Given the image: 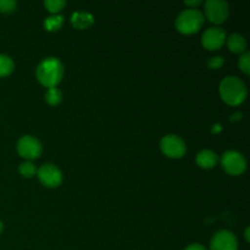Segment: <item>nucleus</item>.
I'll return each instance as SVG.
<instances>
[{"mask_svg": "<svg viewBox=\"0 0 250 250\" xmlns=\"http://www.w3.org/2000/svg\"><path fill=\"white\" fill-rule=\"evenodd\" d=\"M36 76L39 83L48 89L56 87L63 76L62 62L54 56L43 59L37 67Z\"/></svg>", "mask_w": 250, "mask_h": 250, "instance_id": "nucleus-1", "label": "nucleus"}, {"mask_svg": "<svg viewBox=\"0 0 250 250\" xmlns=\"http://www.w3.org/2000/svg\"><path fill=\"white\" fill-rule=\"evenodd\" d=\"M219 92L221 99L226 104L237 106L246 100L248 90L241 78L236 77V76H227L220 83Z\"/></svg>", "mask_w": 250, "mask_h": 250, "instance_id": "nucleus-2", "label": "nucleus"}, {"mask_svg": "<svg viewBox=\"0 0 250 250\" xmlns=\"http://www.w3.org/2000/svg\"><path fill=\"white\" fill-rule=\"evenodd\" d=\"M204 14L197 7L183 10L176 19V28L183 34L197 33L204 24Z\"/></svg>", "mask_w": 250, "mask_h": 250, "instance_id": "nucleus-3", "label": "nucleus"}, {"mask_svg": "<svg viewBox=\"0 0 250 250\" xmlns=\"http://www.w3.org/2000/svg\"><path fill=\"white\" fill-rule=\"evenodd\" d=\"M205 15L210 22L215 24H221L229 19V5L225 0H208L204 6Z\"/></svg>", "mask_w": 250, "mask_h": 250, "instance_id": "nucleus-4", "label": "nucleus"}, {"mask_svg": "<svg viewBox=\"0 0 250 250\" xmlns=\"http://www.w3.org/2000/svg\"><path fill=\"white\" fill-rule=\"evenodd\" d=\"M221 165L227 173L232 176H238L246 171L247 159L239 151L227 150L222 155Z\"/></svg>", "mask_w": 250, "mask_h": 250, "instance_id": "nucleus-5", "label": "nucleus"}, {"mask_svg": "<svg viewBox=\"0 0 250 250\" xmlns=\"http://www.w3.org/2000/svg\"><path fill=\"white\" fill-rule=\"evenodd\" d=\"M160 148L163 153L171 159L182 158L187 150L185 141L177 134H167L164 137L160 142Z\"/></svg>", "mask_w": 250, "mask_h": 250, "instance_id": "nucleus-6", "label": "nucleus"}, {"mask_svg": "<svg viewBox=\"0 0 250 250\" xmlns=\"http://www.w3.org/2000/svg\"><path fill=\"white\" fill-rule=\"evenodd\" d=\"M17 153L26 160H34L39 158L42 154V144L36 137L33 136H22L17 142Z\"/></svg>", "mask_w": 250, "mask_h": 250, "instance_id": "nucleus-7", "label": "nucleus"}, {"mask_svg": "<svg viewBox=\"0 0 250 250\" xmlns=\"http://www.w3.org/2000/svg\"><path fill=\"white\" fill-rule=\"evenodd\" d=\"M37 176L43 186L48 188H56L62 182V172L54 164H44L37 170Z\"/></svg>", "mask_w": 250, "mask_h": 250, "instance_id": "nucleus-8", "label": "nucleus"}, {"mask_svg": "<svg viewBox=\"0 0 250 250\" xmlns=\"http://www.w3.org/2000/svg\"><path fill=\"white\" fill-rule=\"evenodd\" d=\"M226 32L221 27H210L203 33L202 44L208 50H217L226 43Z\"/></svg>", "mask_w": 250, "mask_h": 250, "instance_id": "nucleus-9", "label": "nucleus"}, {"mask_svg": "<svg viewBox=\"0 0 250 250\" xmlns=\"http://www.w3.org/2000/svg\"><path fill=\"white\" fill-rule=\"evenodd\" d=\"M210 250H238V241L231 231L221 229L211 238Z\"/></svg>", "mask_w": 250, "mask_h": 250, "instance_id": "nucleus-10", "label": "nucleus"}, {"mask_svg": "<svg viewBox=\"0 0 250 250\" xmlns=\"http://www.w3.org/2000/svg\"><path fill=\"white\" fill-rule=\"evenodd\" d=\"M195 160L202 168H212L219 163V155L210 149H204L197 154Z\"/></svg>", "mask_w": 250, "mask_h": 250, "instance_id": "nucleus-11", "label": "nucleus"}, {"mask_svg": "<svg viewBox=\"0 0 250 250\" xmlns=\"http://www.w3.org/2000/svg\"><path fill=\"white\" fill-rule=\"evenodd\" d=\"M71 23L75 28L84 29L94 23V16L89 12L77 11L71 15Z\"/></svg>", "mask_w": 250, "mask_h": 250, "instance_id": "nucleus-12", "label": "nucleus"}, {"mask_svg": "<svg viewBox=\"0 0 250 250\" xmlns=\"http://www.w3.org/2000/svg\"><path fill=\"white\" fill-rule=\"evenodd\" d=\"M227 46L234 54H243L247 51V41L242 34L233 33L226 39Z\"/></svg>", "mask_w": 250, "mask_h": 250, "instance_id": "nucleus-13", "label": "nucleus"}, {"mask_svg": "<svg viewBox=\"0 0 250 250\" xmlns=\"http://www.w3.org/2000/svg\"><path fill=\"white\" fill-rule=\"evenodd\" d=\"M63 19L62 15H51V16L46 17L45 21H44V27H45L46 31L49 32H54V31H58L62 27Z\"/></svg>", "mask_w": 250, "mask_h": 250, "instance_id": "nucleus-14", "label": "nucleus"}, {"mask_svg": "<svg viewBox=\"0 0 250 250\" xmlns=\"http://www.w3.org/2000/svg\"><path fill=\"white\" fill-rule=\"evenodd\" d=\"M15 68L14 60L6 54H0V77H5L12 73Z\"/></svg>", "mask_w": 250, "mask_h": 250, "instance_id": "nucleus-15", "label": "nucleus"}, {"mask_svg": "<svg viewBox=\"0 0 250 250\" xmlns=\"http://www.w3.org/2000/svg\"><path fill=\"white\" fill-rule=\"evenodd\" d=\"M45 100L49 105H58L62 100V93L56 87L49 88L45 93Z\"/></svg>", "mask_w": 250, "mask_h": 250, "instance_id": "nucleus-16", "label": "nucleus"}, {"mask_svg": "<svg viewBox=\"0 0 250 250\" xmlns=\"http://www.w3.org/2000/svg\"><path fill=\"white\" fill-rule=\"evenodd\" d=\"M19 172L21 173L23 177L31 178L37 173V168L31 161H24V163H22L21 165L19 166Z\"/></svg>", "mask_w": 250, "mask_h": 250, "instance_id": "nucleus-17", "label": "nucleus"}, {"mask_svg": "<svg viewBox=\"0 0 250 250\" xmlns=\"http://www.w3.org/2000/svg\"><path fill=\"white\" fill-rule=\"evenodd\" d=\"M44 5L49 11L53 12L54 15H58V12H60L66 5V1H63V0H45Z\"/></svg>", "mask_w": 250, "mask_h": 250, "instance_id": "nucleus-18", "label": "nucleus"}, {"mask_svg": "<svg viewBox=\"0 0 250 250\" xmlns=\"http://www.w3.org/2000/svg\"><path fill=\"white\" fill-rule=\"evenodd\" d=\"M238 66L241 68V71H243L246 75H249L250 73V53L249 51H246L241 55L238 60Z\"/></svg>", "mask_w": 250, "mask_h": 250, "instance_id": "nucleus-19", "label": "nucleus"}, {"mask_svg": "<svg viewBox=\"0 0 250 250\" xmlns=\"http://www.w3.org/2000/svg\"><path fill=\"white\" fill-rule=\"evenodd\" d=\"M17 6V1L15 0H0V12L4 14H10L15 11Z\"/></svg>", "mask_w": 250, "mask_h": 250, "instance_id": "nucleus-20", "label": "nucleus"}, {"mask_svg": "<svg viewBox=\"0 0 250 250\" xmlns=\"http://www.w3.org/2000/svg\"><path fill=\"white\" fill-rule=\"evenodd\" d=\"M224 63H225V59L222 58V56H214V58H211L209 61H208V66H209L210 68H212V70L220 68L221 66H224Z\"/></svg>", "mask_w": 250, "mask_h": 250, "instance_id": "nucleus-21", "label": "nucleus"}, {"mask_svg": "<svg viewBox=\"0 0 250 250\" xmlns=\"http://www.w3.org/2000/svg\"><path fill=\"white\" fill-rule=\"evenodd\" d=\"M185 250H207V248L199 243H193L190 244V246H188Z\"/></svg>", "mask_w": 250, "mask_h": 250, "instance_id": "nucleus-22", "label": "nucleus"}, {"mask_svg": "<svg viewBox=\"0 0 250 250\" xmlns=\"http://www.w3.org/2000/svg\"><path fill=\"white\" fill-rule=\"evenodd\" d=\"M242 117H243V114H242V112H234V114L229 117V121L238 122V121H241Z\"/></svg>", "mask_w": 250, "mask_h": 250, "instance_id": "nucleus-23", "label": "nucleus"}, {"mask_svg": "<svg viewBox=\"0 0 250 250\" xmlns=\"http://www.w3.org/2000/svg\"><path fill=\"white\" fill-rule=\"evenodd\" d=\"M186 5H189V6H197V5L202 4V0H186Z\"/></svg>", "mask_w": 250, "mask_h": 250, "instance_id": "nucleus-24", "label": "nucleus"}, {"mask_svg": "<svg viewBox=\"0 0 250 250\" xmlns=\"http://www.w3.org/2000/svg\"><path fill=\"white\" fill-rule=\"evenodd\" d=\"M244 236H246V241L249 242V227H247L246 229V233H244Z\"/></svg>", "mask_w": 250, "mask_h": 250, "instance_id": "nucleus-25", "label": "nucleus"}, {"mask_svg": "<svg viewBox=\"0 0 250 250\" xmlns=\"http://www.w3.org/2000/svg\"><path fill=\"white\" fill-rule=\"evenodd\" d=\"M2 229H4V224L1 222V220H0V234H1Z\"/></svg>", "mask_w": 250, "mask_h": 250, "instance_id": "nucleus-26", "label": "nucleus"}]
</instances>
